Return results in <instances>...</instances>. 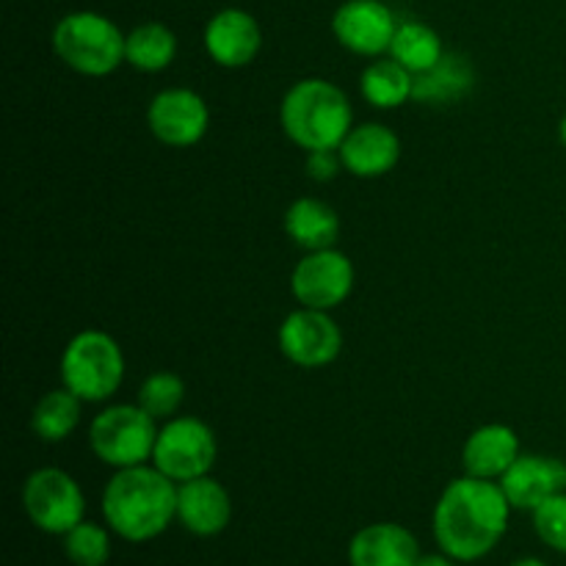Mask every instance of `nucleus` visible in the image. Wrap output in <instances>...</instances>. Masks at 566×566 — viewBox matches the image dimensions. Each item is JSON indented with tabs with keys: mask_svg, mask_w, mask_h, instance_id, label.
Wrapping results in <instances>:
<instances>
[{
	"mask_svg": "<svg viewBox=\"0 0 566 566\" xmlns=\"http://www.w3.org/2000/svg\"><path fill=\"white\" fill-rule=\"evenodd\" d=\"M512 503L497 481L462 475L442 490L431 514V531L442 553L457 562L490 556L509 531Z\"/></svg>",
	"mask_w": 566,
	"mask_h": 566,
	"instance_id": "nucleus-1",
	"label": "nucleus"
},
{
	"mask_svg": "<svg viewBox=\"0 0 566 566\" xmlns=\"http://www.w3.org/2000/svg\"><path fill=\"white\" fill-rule=\"evenodd\" d=\"M105 525L125 542L158 539L177 520V484L155 464L116 470L103 490Z\"/></svg>",
	"mask_w": 566,
	"mask_h": 566,
	"instance_id": "nucleus-2",
	"label": "nucleus"
},
{
	"mask_svg": "<svg viewBox=\"0 0 566 566\" xmlns=\"http://www.w3.org/2000/svg\"><path fill=\"white\" fill-rule=\"evenodd\" d=\"M280 125L285 136L307 153L340 149L354 127V111L340 86L326 77H304L282 97Z\"/></svg>",
	"mask_w": 566,
	"mask_h": 566,
	"instance_id": "nucleus-3",
	"label": "nucleus"
},
{
	"mask_svg": "<svg viewBox=\"0 0 566 566\" xmlns=\"http://www.w3.org/2000/svg\"><path fill=\"white\" fill-rule=\"evenodd\" d=\"M127 33L99 11H70L53 28V50L77 75L105 77L125 64Z\"/></svg>",
	"mask_w": 566,
	"mask_h": 566,
	"instance_id": "nucleus-4",
	"label": "nucleus"
},
{
	"mask_svg": "<svg viewBox=\"0 0 566 566\" xmlns=\"http://www.w3.org/2000/svg\"><path fill=\"white\" fill-rule=\"evenodd\" d=\"M61 381L83 403H103L125 381V354L103 329H83L61 354Z\"/></svg>",
	"mask_w": 566,
	"mask_h": 566,
	"instance_id": "nucleus-5",
	"label": "nucleus"
},
{
	"mask_svg": "<svg viewBox=\"0 0 566 566\" xmlns=\"http://www.w3.org/2000/svg\"><path fill=\"white\" fill-rule=\"evenodd\" d=\"M158 420L138 403H114L103 409L88 426V446L94 457L114 470L153 462L158 442Z\"/></svg>",
	"mask_w": 566,
	"mask_h": 566,
	"instance_id": "nucleus-6",
	"label": "nucleus"
},
{
	"mask_svg": "<svg viewBox=\"0 0 566 566\" xmlns=\"http://www.w3.org/2000/svg\"><path fill=\"white\" fill-rule=\"evenodd\" d=\"M22 509L39 531L64 536L83 523L86 497L66 470L42 468L33 470L22 484Z\"/></svg>",
	"mask_w": 566,
	"mask_h": 566,
	"instance_id": "nucleus-7",
	"label": "nucleus"
},
{
	"mask_svg": "<svg viewBox=\"0 0 566 566\" xmlns=\"http://www.w3.org/2000/svg\"><path fill=\"white\" fill-rule=\"evenodd\" d=\"M219 459V440L199 418H171L158 431L153 464L175 484L210 475Z\"/></svg>",
	"mask_w": 566,
	"mask_h": 566,
	"instance_id": "nucleus-8",
	"label": "nucleus"
},
{
	"mask_svg": "<svg viewBox=\"0 0 566 566\" xmlns=\"http://www.w3.org/2000/svg\"><path fill=\"white\" fill-rule=\"evenodd\" d=\"M354 263L340 249H318L307 252L296 263L291 274V293L302 307L335 310L352 296L354 291Z\"/></svg>",
	"mask_w": 566,
	"mask_h": 566,
	"instance_id": "nucleus-9",
	"label": "nucleus"
},
{
	"mask_svg": "<svg viewBox=\"0 0 566 566\" xmlns=\"http://www.w3.org/2000/svg\"><path fill=\"white\" fill-rule=\"evenodd\" d=\"M280 352L298 368H326L343 352V332L326 310L298 307L280 324Z\"/></svg>",
	"mask_w": 566,
	"mask_h": 566,
	"instance_id": "nucleus-10",
	"label": "nucleus"
},
{
	"mask_svg": "<svg viewBox=\"0 0 566 566\" xmlns=\"http://www.w3.org/2000/svg\"><path fill=\"white\" fill-rule=\"evenodd\" d=\"M147 127L160 144L175 149L193 147L210 127V108L193 88H164L149 99Z\"/></svg>",
	"mask_w": 566,
	"mask_h": 566,
	"instance_id": "nucleus-11",
	"label": "nucleus"
},
{
	"mask_svg": "<svg viewBox=\"0 0 566 566\" xmlns=\"http://www.w3.org/2000/svg\"><path fill=\"white\" fill-rule=\"evenodd\" d=\"M398 22L401 20L396 11L381 0H346L337 6L332 17V33L354 55L376 59L381 53H390Z\"/></svg>",
	"mask_w": 566,
	"mask_h": 566,
	"instance_id": "nucleus-12",
	"label": "nucleus"
},
{
	"mask_svg": "<svg viewBox=\"0 0 566 566\" xmlns=\"http://www.w3.org/2000/svg\"><path fill=\"white\" fill-rule=\"evenodd\" d=\"M501 490L512 509L534 512L547 497L566 492V462L545 453H520L517 462L501 475Z\"/></svg>",
	"mask_w": 566,
	"mask_h": 566,
	"instance_id": "nucleus-13",
	"label": "nucleus"
},
{
	"mask_svg": "<svg viewBox=\"0 0 566 566\" xmlns=\"http://www.w3.org/2000/svg\"><path fill=\"white\" fill-rule=\"evenodd\" d=\"M205 50L224 70L249 66L263 50L260 22L243 9H221L205 25Z\"/></svg>",
	"mask_w": 566,
	"mask_h": 566,
	"instance_id": "nucleus-14",
	"label": "nucleus"
},
{
	"mask_svg": "<svg viewBox=\"0 0 566 566\" xmlns=\"http://www.w3.org/2000/svg\"><path fill=\"white\" fill-rule=\"evenodd\" d=\"M343 169L363 180L385 177L401 160V138L396 130H390L381 122H365L348 130V136L340 144Z\"/></svg>",
	"mask_w": 566,
	"mask_h": 566,
	"instance_id": "nucleus-15",
	"label": "nucleus"
},
{
	"mask_svg": "<svg viewBox=\"0 0 566 566\" xmlns=\"http://www.w3.org/2000/svg\"><path fill=\"white\" fill-rule=\"evenodd\" d=\"M177 520L193 536H219L232 520L230 492L213 475L177 484Z\"/></svg>",
	"mask_w": 566,
	"mask_h": 566,
	"instance_id": "nucleus-16",
	"label": "nucleus"
},
{
	"mask_svg": "<svg viewBox=\"0 0 566 566\" xmlns=\"http://www.w3.org/2000/svg\"><path fill=\"white\" fill-rule=\"evenodd\" d=\"M418 558V539L412 531L398 523L365 525L348 542V564L352 566H415Z\"/></svg>",
	"mask_w": 566,
	"mask_h": 566,
	"instance_id": "nucleus-17",
	"label": "nucleus"
},
{
	"mask_svg": "<svg viewBox=\"0 0 566 566\" xmlns=\"http://www.w3.org/2000/svg\"><path fill=\"white\" fill-rule=\"evenodd\" d=\"M520 459V437L506 423L479 426L473 434L464 440L462 468L464 475L475 479L501 481V475Z\"/></svg>",
	"mask_w": 566,
	"mask_h": 566,
	"instance_id": "nucleus-18",
	"label": "nucleus"
},
{
	"mask_svg": "<svg viewBox=\"0 0 566 566\" xmlns=\"http://www.w3.org/2000/svg\"><path fill=\"white\" fill-rule=\"evenodd\" d=\"M475 86V70L470 59L459 53H448L437 61L431 70L415 75V103L423 105H457L459 99L468 97Z\"/></svg>",
	"mask_w": 566,
	"mask_h": 566,
	"instance_id": "nucleus-19",
	"label": "nucleus"
},
{
	"mask_svg": "<svg viewBox=\"0 0 566 566\" xmlns=\"http://www.w3.org/2000/svg\"><path fill=\"white\" fill-rule=\"evenodd\" d=\"M285 232L304 252L332 249L340 235V216L332 205L321 202V199L298 197L285 210Z\"/></svg>",
	"mask_w": 566,
	"mask_h": 566,
	"instance_id": "nucleus-20",
	"label": "nucleus"
},
{
	"mask_svg": "<svg viewBox=\"0 0 566 566\" xmlns=\"http://www.w3.org/2000/svg\"><path fill=\"white\" fill-rule=\"evenodd\" d=\"M359 92L368 105L379 111L398 108V105L409 103L415 94V75L396 59H376L374 64L365 66L363 77H359Z\"/></svg>",
	"mask_w": 566,
	"mask_h": 566,
	"instance_id": "nucleus-21",
	"label": "nucleus"
},
{
	"mask_svg": "<svg viewBox=\"0 0 566 566\" xmlns=\"http://www.w3.org/2000/svg\"><path fill=\"white\" fill-rule=\"evenodd\" d=\"M81 407L83 401L66 387L59 390H50L48 396H42L33 407L31 415V429L33 434L42 442H64L75 434V429L81 426Z\"/></svg>",
	"mask_w": 566,
	"mask_h": 566,
	"instance_id": "nucleus-22",
	"label": "nucleus"
},
{
	"mask_svg": "<svg viewBox=\"0 0 566 566\" xmlns=\"http://www.w3.org/2000/svg\"><path fill=\"white\" fill-rule=\"evenodd\" d=\"M177 59V36L164 22H142L127 33L125 61L138 72H164Z\"/></svg>",
	"mask_w": 566,
	"mask_h": 566,
	"instance_id": "nucleus-23",
	"label": "nucleus"
},
{
	"mask_svg": "<svg viewBox=\"0 0 566 566\" xmlns=\"http://www.w3.org/2000/svg\"><path fill=\"white\" fill-rule=\"evenodd\" d=\"M390 55L398 64L407 66L412 75H420L446 55V48H442L440 33L431 25L420 20H401L390 44Z\"/></svg>",
	"mask_w": 566,
	"mask_h": 566,
	"instance_id": "nucleus-24",
	"label": "nucleus"
},
{
	"mask_svg": "<svg viewBox=\"0 0 566 566\" xmlns=\"http://www.w3.org/2000/svg\"><path fill=\"white\" fill-rule=\"evenodd\" d=\"M186 401V381L171 370L149 374L138 387V407L153 415L155 420H171Z\"/></svg>",
	"mask_w": 566,
	"mask_h": 566,
	"instance_id": "nucleus-25",
	"label": "nucleus"
},
{
	"mask_svg": "<svg viewBox=\"0 0 566 566\" xmlns=\"http://www.w3.org/2000/svg\"><path fill=\"white\" fill-rule=\"evenodd\" d=\"M64 553L75 566H105L111 558L108 528L83 520L64 534Z\"/></svg>",
	"mask_w": 566,
	"mask_h": 566,
	"instance_id": "nucleus-26",
	"label": "nucleus"
},
{
	"mask_svg": "<svg viewBox=\"0 0 566 566\" xmlns=\"http://www.w3.org/2000/svg\"><path fill=\"white\" fill-rule=\"evenodd\" d=\"M531 514H534V528L539 539L556 553H566V492L547 497Z\"/></svg>",
	"mask_w": 566,
	"mask_h": 566,
	"instance_id": "nucleus-27",
	"label": "nucleus"
},
{
	"mask_svg": "<svg viewBox=\"0 0 566 566\" xmlns=\"http://www.w3.org/2000/svg\"><path fill=\"white\" fill-rule=\"evenodd\" d=\"M343 171V160L337 149H313L307 153V175L315 182L335 180Z\"/></svg>",
	"mask_w": 566,
	"mask_h": 566,
	"instance_id": "nucleus-28",
	"label": "nucleus"
},
{
	"mask_svg": "<svg viewBox=\"0 0 566 566\" xmlns=\"http://www.w3.org/2000/svg\"><path fill=\"white\" fill-rule=\"evenodd\" d=\"M415 566H457V558H451L448 553H431V556H420Z\"/></svg>",
	"mask_w": 566,
	"mask_h": 566,
	"instance_id": "nucleus-29",
	"label": "nucleus"
},
{
	"mask_svg": "<svg viewBox=\"0 0 566 566\" xmlns=\"http://www.w3.org/2000/svg\"><path fill=\"white\" fill-rule=\"evenodd\" d=\"M512 566H547V564L539 562V558H520V562H514Z\"/></svg>",
	"mask_w": 566,
	"mask_h": 566,
	"instance_id": "nucleus-30",
	"label": "nucleus"
},
{
	"mask_svg": "<svg viewBox=\"0 0 566 566\" xmlns=\"http://www.w3.org/2000/svg\"><path fill=\"white\" fill-rule=\"evenodd\" d=\"M558 138H562V144L566 147V114H564V119L558 122Z\"/></svg>",
	"mask_w": 566,
	"mask_h": 566,
	"instance_id": "nucleus-31",
	"label": "nucleus"
}]
</instances>
